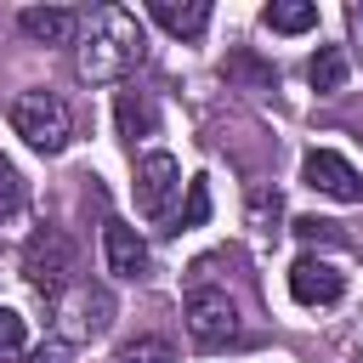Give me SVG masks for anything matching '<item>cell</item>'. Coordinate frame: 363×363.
<instances>
[{
	"label": "cell",
	"mask_w": 363,
	"mask_h": 363,
	"mask_svg": "<svg viewBox=\"0 0 363 363\" xmlns=\"http://www.w3.org/2000/svg\"><path fill=\"white\" fill-rule=\"evenodd\" d=\"M23 363H68V346H62V340H45V346H34Z\"/></svg>",
	"instance_id": "7402d4cb"
},
{
	"label": "cell",
	"mask_w": 363,
	"mask_h": 363,
	"mask_svg": "<svg viewBox=\"0 0 363 363\" xmlns=\"http://www.w3.org/2000/svg\"><path fill=\"white\" fill-rule=\"evenodd\" d=\"M295 233H301L306 244H318V238H323V244H335V238H340V233H335V221H318V216H306V221H295Z\"/></svg>",
	"instance_id": "44dd1931"
},
{
	"label": "cell",
	"mask_w": 363,
	"mask_h": 363,
	"mask_svg": "<svg viewBox=\"0 0 363 363\" xmlns=\"http://www.w3.org/2000/svg\"><path fill=\"white\" fill-rule=\"evenodd\" d=\"M57 318H62V335H68V340H96V335L113 323V301H108V289L74 284V289L57 301Z\"/></svg>",
	"instance_id": "52a82bcc"
},
{
	"label": "cell",
	"mask_w": 363,
	"mask_h": 363,
	"mask_svg": "<svg viewBox=\"0 0 363 363\" xmlns=\"http://www.w3.org/2000/svg\"><path fill=\"white\" fill-rule=\"evenodd\" d=\"M278 216H284L278 187H255V193H250V227H255L261 238H272V233H278Z\"/></svg>",
	"instance_id": "e0dca14e"
},
{
	"label": "cell",
	"mask_w": 363,
	"mask_h": 363,
	"mask_svg": "<svg viewBox=\"0 0 363 363\" xmlns=\"http://www.w3.org/2000/svg\"><path fill=\"white\" fill-rule=\"evenodd\" d=\"M113 119H119V136H153V102L142 96V91H119V102H113Z\"/></svg>",
	"instance_id": "5bb4252c"
},
{
	"label": "cell",
	"mask_w": 363,
	"mask_h": 363,
	"mask_svg": "<svg viewBox=\"0 0 363 363\" xmlns=\"http://www.w3.org/2000/svg\"><path fill=\"white\" fill-rule=\"evenodd\" d=\"M142 57H147V34H142L136 11L102 6V11H91V23L79 28L74 68H79V79H91V85H113V79H125Z\"/></svg>",
	"instance_id": "6da1fadb"
},
{
	"label": "cell",
	"mask_w": 363,
	"mask_h": 363,
	"mask_svg": "<svg viewBox=\"0 0 363 363\" xmlns=\"http://www.w3.org/2000/svg\"><path fill=\"white\" fill-rule=\"evenodd\" d=\"M289 295H295L301 306H335V301L346 295V272H340L335 261H323V255H301V261L289 267Z\"/></svg>",
	"instance_id": "ba28073f"
},
{
	"label": "cell",
	"mask_w": 363,
	"mask_h": 363,
	"mask_svg": "<svg viewBox=\"0 0 363 363\" xmlns=\"http://www.w3.org/2000/svg\"><path fill=\"white\" fill-rule=\"evenodd\" d=\"M261 17H267L272 34H306V28H318V6H306V0H272Z\"/></svg>",
	"instance_id": "4fadbf2b"
},
{
	"label": "cell",
	"mask_w": 363,
	"mask_h": 363,
	"mask_svg": "<svg viewBox=\"0 0 363 363\" xmlns=\"http://www.w3.org/2000/svg\"><path fill=\"white\" fill-rule=\"evenodd\" d=\"M176 199H182V164H176L164 147L142 153V159H136V210H142L147 221H164Z\"/></svg>",
	"instance_id": "5b68a950"
},
{
	"label": "cell",
	"mask_w": 363,
	"mask_h": 363,
	"mask_svg": "<svg viewBox=\"0 0 363 363\" xmlns=\"http://www.w3.org/2000/svg\"><path fill=\"white\" fill-rule=\"evenodd\" d=\"M204 216H210V182L193 176V182H187V210H182V221H176V233H182V227H199Z\"/></svg>",
	"instance_id": "ac0fdd59"
},
{
	"label": "cell",
	"mask_w": 363,
	"mask_h": 363,
	"mask_svg": "<svg viewBox=\"0 0 363 363\" xmlns=\"http://www.w3.org/2000/svg\"><path fill=\"white\" fill-rule=\"evenodd\" d=\"M301 176H306L312 193H323L335 204H363V170L346 153H335V147H312L301 159Z\"/></svg>",
	"instance_id": "8992f818"
},
{
	"label": "cell",
	"mask_w": 363,
	"mask_h": 363,
	"mask_svg": "<svg viewBox=\"0 0 363 363\" xmlns=\"http://www.w3.org/2000/svg\"><path fill=\"white\" fill-rule=\"evenodd\" d=\"M113 363H176V346L164 335H136L113 352Z\"/></svg>",
	"instance_id": "2e32d148"
},
{
	"label": "cell",
	"mask_w": 363,
	"mask_h": 363,
	"mask_svg": "<svg viewBox=\"0 0 363 363\" xmlns=\"http://www.w3.org/2000/svg\"><path fill=\"white\" fill-rule=\"evenodd\" d=\"M11 130L34 147V153H62L74 142V113L57 91H23L11 102Z\"/></svg>",
	"instance_id": "3957f363"
},
{
	"label": "cell",
	"mask_w": 363,
	"mask_h": 363,
	"mask_svg": "<svg viewBox=\"0 0 363 363\" xmlns=\"http://www.w3.org/2000/svg\"><path fill=\"white\" fill-rule=\"evenodd\" d=\"M23 210H28V182H23V176H17V164L0 153V227H11Z\"/></svg>",
	"instance_id": "9a60e30c"
},
{
	"label": "cell",
	"mask_w": 363,
	"mask_h": 363,
	"mask_svg": "<svg viewBox=\"0 0 363 363\" xmlns=\"http://www.w3.org/2000/svg\"><path fill=\"white\" fill-rule=\"evenodd\" d=\"M346 74H352V57H346L340 45H323V51L306 62V79H312L318 96H335V91L346 85Z\"/></svg>",
	"instance_id": "7c38bea8"
},
{
	"label": "cell",
	"mask_w": 363,
	"mask_h": 363,
	"mask_svg": "<svg viewBox=\"0 0 363 363\" xmlns=\"http://www.w3.org/2000/svg\"><path fill=\"white\" fill-rule=\"evenodd\" d=\"M23 284L40 295V301H62L74 289V244L62 227H34L28 244H23Z\"/></svg>",
	"instance_id": "7a4b0ae2"
},
{
	"label": "cell",
	"mask_w": 363,
	"mask_h": 363,
	"mask_svg": "<svg viewBox=\"0 0 363 363\" xmlns=\"http://www.w3.org/2000/svg\"><path fill=\"white\" fill-rule=\"evenodd\" d=\"M23 346H28V323L11 306H0V357H17Z\"/></svg>",
	"instance_id": "d6986e66"
},
{
	"label": "cell",
	"mask_w": 363,
	"mask_h": 363,
	"mask_svg": "<svg viewBox=\"0 0 363 363\" xmlns=\"http://www.w3.org/2000/svg\"><path fill=\"white\" fill-rule=\"evenodd\" d=\"M17 28H23L28 40H40V45H68V40L79 34V17L62 11V6H23V11H17Z\"/></svg>",
	"instance_id": "30bf717a"
},
{
	"label": "cell",
	"mask_w": 363,
	"mask_h": 363,
	"mask_svg": "<svg viewBox=\"0 0 363 363\" xmlns=\"http://www.w3.org/2000/svg\"><path fill=\"white\" fill-rule=\"evenodd\" d=\"M102 261H108L113 278H142V272H147V244H142V233H136L130 221H108V227H102Z\"/></svg>",
	"instance_id": "9c48e42d"
},
{
	"label": "cell",
	"mask_w": 363,
	"mask_h": 363,
	"mask_svg": "<svg viewBox=\"0 0 363 363\" xmlns=\"http://www.w3.org/2000/svg\"><path fill=\"white\" fill-rule=\"evenodd\" d=\"M187 335H193V346H204V352H221V346H233L238 340V306H233V295L221 289V284H204V278H193V289H187Z\"/></svg>",
	"instance_id": "277c9868"
},
{
	"label": "cell",
	"mask_w": 363,
	"mask_h": 363,
	"mask_svg": "<svg viewBox=\"0 0 363 363\" xmlns=\"http://www.w3.org/2000/svg\"><path fill=\"white\" fill-rule=\"evenodd\" d=\"M147 11H153L159 28H170V34H182V40H193V34L210 28V0H153Z\"/></svg>",
	"instance_id": "8fae6325"
},
{
	"label": "cell",
	"mask_w": 363,
	"mask_h": 363,
	"mask_svg": "<svg viewBox=\"0 0 363 363\" xmlns=\"http://www.w3.org/2000/svg\"><path fill=\"white\" fill-rule=\"evenodd\" d=\"M221 74H238V79H250L255 91H272V68H261V62H255V57H244V51H238V57H227V62H221Z\"/></svg>",
	"instance_id": "ffe728a7"
}]
</instances>
